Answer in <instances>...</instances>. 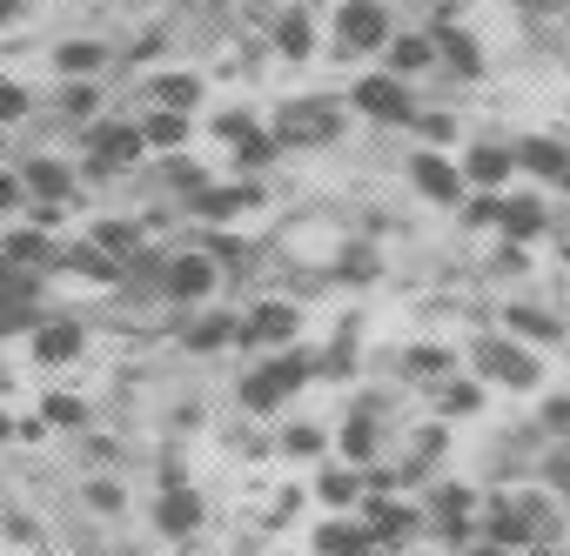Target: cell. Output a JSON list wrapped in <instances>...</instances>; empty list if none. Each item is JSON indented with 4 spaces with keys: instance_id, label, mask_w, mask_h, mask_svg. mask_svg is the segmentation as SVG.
Returning a JSON list of instances; mask_svg holds the SVG:
<instances>
[{
    "instance_id": "8d00e7d4",
    "label": "cell",
    "mask_w": 570,
    "mask_h": 556,
    "mask_svg": "<svg viewBox=\"0 0 570 556\" xmlns=\"http://www.w3.org/2000/svg\"><path fill=\"white\" fill-rule=\"evenodd\" d=\"M41 416H48L55 429H75V436H88V423H95L88 396H75V389H48V396H41Z\"/></svg>"
},
{
    "instance_id": "91938a15",
    "label": "cell",
    "mask_w": 570,
    "mask_h": 556,
    "mask_svg": "<svg viewBox=\"0 0 570 556\" xmlns=\"http://www.w3.org/2000/svg\"><path fill=\"white\" fill-rule=\"evenodd\" d=\"M563 241H570V235H563Z\"/></svg>"
},
{
    "instance_id": "f6af8a7d",
    "label": "cell",
    "mask_w": 570,
    "mask_h": 556,
    "mask_svg": "<svg viewBox=\"0 0 570 556\" xmlns=\"http://www.w3.org/2000/svg\"><path fill=\"white\" fill-rule=\"evenodd\" d=\"M497 208H503V195H476V201H463V228H497Z\"/></svg>"
},
{
    "instance_id": "484cf974",
    "label": "cell",
    "mask_w": 570,
    "mask_h": 556,
    "mask_svg": "<svg viewBox=\"0 0 570 556\" xmlns=\"http://www.w3.org/2000/svg\"><path fill=\"white\" fill-rule=\"evenodd\" d=\"M268 34H275V54L289 61V68H303V61L316 54V14H309V8H282Z\"/></svg>"
},
{
    "instance_id": "ffe728a7",
    "label": "cell",
    "mask_w": 570,
    "mask_h": 556,
    "mask_svg": "<svg viewBox=\"0 0 570 556\" xmlns=\"http://www.w3.org/2000/svg\"><path fill=\"white\" fill-rule=\"evenodd\" d=\"M242 342V316L235 309H215V316H195L181 322V356H222Z\"/></svg>"
},
{
    "instance_id": "44dd1931",
    "label": "cell",
    "mask_w": 570,
    "mask_h": 556,
    "mask_svg": "<svg viewBox=\"0 0 570 556\" xmlns=\"http://www.w3.org/2000/svg\"><path fill=\"white\" fill-rule=\"evenodd\" d=\"M363 549H376V529H370L356 509L316 523V536H309V556H363Z\"/></svg>"
},
{
    "instance_id": "b9f144b4",
    "label": "cell",
    "mask_w": 570,
    "mask_h": 556,
    "mask_svg": "<svg viewBox=\"0 0 570 556\" xmlns=\"http://www.w3.org/2000/svg\"><path fill=\"white\" fill-rule=\"evenodd\" d=\"M81 456H88V469H115L128 449H121V436H108V429H88V436H81Z\"/></svg>"
},
{
    "instance_id": "f1b7e54d",
    "label": "cell",
    "mask_w": 570,
    "mask_h": 556,
    "mask_svg": "<svg viewBox=\"0 0 570 556\" xmlns=\"http://www.w3.org/2000/svg\"><path fill=\"white\" fill-rule=\"evenodd\" d=\"M101 68H115V48L108 41H61L55 48V75L61 81H95Z\"/></svg>"
},
{
    "instance_id": "6da1fadb",
    "label": "cell",
    "mask_w": 570,
    "mask_h": 556,
    "mask_svg": "<svg viewBox=\"0 0 570 556\" xmlns=\"http://www.w3.org/2000/svg\"><path fill=\"white\" fill-rule=\"evenodd\" d=\"M316 376H323V363H316L309 349H275L262 369H248V376L235 383V403H242L248 416H282Z\"/></svg>"
},
{
    "instance_id": "f35d334b",
    "label": "cell",
    "mask_w": 570,
    "mask_h": 556,
    "mask_svg": "<svg viewBox=\"0 0 570 556\" xmlns=\"http://www.w3.org/2000/svg\"><path fill=\"white\" fill-rule=\"evenodd\" d=\"M208 181H215V175H208L202 161H188V155H168V161H161V188H168L175 201H188V195L208 188Z\"/></svg>"
},
{
    "instance_id": "2e32d148",
    "label": "cell",
    "mask_w": 570,
    "mask_h": 556,
    "mask_svg": "<svg viewBox=\"0 0 570 556\" xmlns=\"http://www.w3.org/2000/svg\"><path fill=\"white\" fill-rule=\"evenodd\" d=\"M81 349H88V329H81L75 316H48V322L28 336V356H35L41 369H68Z\"/></svg>"
},
{
    "instance_id": "db71d44e",
    "label": "cell",
    "mask_w": 570,
    "mask_h": 556,
    "mask_svg": "<svg viewBox=\"0 0 570 556\" xmlns=\"http://www.w3.org/2000/svg\"><path fill=\"white\" fill-rule=\"evenodd\" d=\"M416 8H430V14H436V8H456V0H416Z\"/></svg>"
},
{
    "instance_id": "6f0895ef",
    "label": "cell",
    "mask_w": 570,
    "mask_h": 556,
    "mask_svg": "<svg viewBox=\"0 0 570 556\" xmlns=\"http://www.w3.org/2000/svg\"><path fill=\"white\" fill-rule=\"evenodd\" d=\"M228 556H262V549H248V543H242V549H228Z\"/></svg>"
},
{
    "instance_id": "9a60e30c",
    "label": "cell",
    "mask_w": 570,
    "mask_h": 556,
    "mask_svg": "<svg viewBox=\"0 0 570 556\" xmlns=\"http://www.w3.org/2000/svg\"><path fill=\"white\" fill-rule=\"evenodd\" d=\"M21 181H28V201H55V208H68L81 195L75 161H61V155H28L21 161Z\"/></svg>"
},
{
    "instance_id": "83f0119b",
    "label": "cell",
    "mask_w": 570,
    "mask_h": 556,
    "mask_svg": "<svg viewBox=\"0 0 570 556\" xmlns=\"http://www.w3.org/2000/svg\"><path fill=\"white\" fill-rule=\"evenodd\" d=\"M55 275H88L95 289H121V275H128V268H121L115 255H101L95 241H75V248H61V268H55Z\"/></svg>"
},
{
    "instance_id": "d6a6232c",
    "label": "cell",
    "mask_w": 570,
    "mask_h": 556,
    "mask_svg": "<svg viewBox=\"0 0 570 556\" xmlns=\"http://www.w3.org/2000/svg\"><path fill=\"white\" fill-rule=\"evenodd\" d=\"M81 509L101 516V523H121V516H128V483H121L115 469H95V476L81 483Z\"/></svg>"
},
{
    "instance_id": "4fadbf2b",
    "label": "cell",
    "mask_w": 570,
    "mask_h": 556,
    "mask_svg": "<svg viewBox=\"0 0 570 556\" xmlns=\"http://www.w3.org/2000/svg\"><path fill=\"white\" fill-rule=\"evenodd\" d=\"M262 201V188L255 181H208V188H195L188 201H181V215L188 221H202V228H222V221H235L242 208H255Z\"/></svg>"
},
{
    "instance_id": "5b68a950",
    "label": "cell",
    "mask_w": 570,
    "mask_h": 556,
    "mask_svg": "<svg viewBox=\"0 0 570 556\" xmlns=\"http://www.w3.org/2000/svg\"><path fill=\"white\" fill-rule=\"evenodd\" d=\"M350 115H363V121H376V128H410L423 108H416L410 81L383 68V75H363V81H350Z\"/></svg>"
},
{
    "instance_id": "7402d4cb",
    "label": "cell",
    "mask_w": 570,
    "mask_h": 556,
    "mask_svg": "<svg viewBox=\"0 0 570 556\" xmlns=\"http://www.w3.org/2000/svg\"><path fill=\"white\" fill-rule=\"evenodd\" d=\"M0 261L35 268V275H55L61 268V248H55L48 228H8V235H0Z\"/></svg>"
},
{
    "instance_id": "ba28073f",
    "label": "cell",
    "mask_w": 570,
    "mask_h": 556,
    "mask_svg": "<svg viewBox=\"0 0 570 556\" xmlns=\"http://www.w3.org/2000/svg\"><path fill=\"white\" fill-rule=\"evenodd\" d=\"M363 523H370V529H376V543H390V549H410L416 536H430L423 503H416V496H396V489L363 496Z\"/></svg>"
},
{
    "instance_id": "cb8c5ba5",
    "label": "cell",
    "mask_w": 570,
    "mask_h": 556,
    "mask_svg": "<svg viewBox=\"0 0 570 556\" xmlns=\"http://www.w3.org/2000/svg\"><path fill=\"white\" fill-rule=\"evenodd\" d=\"M483 403H490V383H483V376H443V383L430 389L436 423H463V416H476Z\"/></svg>"
},
{
    "instance_id": "d6986e66",
    "label": "cell",
    "mask_w": 570,
    "mask_h": 556,
    "mask_svg": "<svg viewBox=\"0 0 570 556\" xmlns=\"http://www.w3.org/2000/svg\"><path fill=\"white\" fill-rule=\"evenodd\" d=\"M497 235H503V241H517V248H530L537 235H550V208H543V195H510V188H503Z\"/></svg>"
},
{
    "instance_id": "3957f363",
    "label": "cell",
    "mask_w": 570,
    "mask_h": 556,
    "mask_svg": "<svg viewBox=\"0 0 570 556\" xmlns=\"http://www.w3.org/2000/svg\"><path fill=\"white\" fill-rule=\"evenodd\" d=\"M403 28H396V8L390 0H336V14H330V48L336 54H390V41H396Z\"/></svg>"
},
{
    "instance_id": "e575fe53",
    "label": "cell",
    "mask_w": 570,
    "mask_h": 556,
    "mask_svg": "<svg viewBox=\"0 0 570 556\" xmlns=\"http://www.w3.org/2000/svg\"><path fill=\"white\" fill-rule=\"evenodd\" d=\"M55 115H61L68 128H75V121H81V128H88V121H101V88H95V81H61Z\"/></svg>"
},
{
    "instance_id": "9c48e42d",
    "label": "cell",
    "mask_w": 570,
    "mask_h": 556,
    "mask_svg": "<svg viewBox=\"0 0 570 556\" xmlns=\"http://www.w3.org/2000/svg\"><path fill=\"white\" fill-rule=\"evenodd\" d=\"M296 336H303V309L289 296H268V302L242 309V342L248 349H296Z\"/></svg>"
},
{
    "instance_id": "277c9868",
    "label": "cell",
    "mask_w": 570,
    "mask_h": 556,
    "mask_svg": "<svg viewBox=\"0 0 570 556\" xmlns=\"http://www.w3.org/2000/svg\"><path fill=\"white\" fill-rule=\"evenodd\" d=\"M268 128H275L282 148H330V141H343V101H330V95L282 101Z\"/></svg>"
},
{
    "instance_id": "836d02e7",
    "label": "cell",
    "mask_w": 570,
    "mask_h": 556,
    "mask_svg": "<svg viewBox=\"0 0 570 556\" xmlns=\"http://www.w3.org/2000/svg\"><path fill=\"white\" fill-rule=\"evenodd\" d=\"M228 155H235V168H242V175H262V168H268V161L282 155V141H275V128L248 121V128H242V135L228 141Z\"/></svg>"
},
{
    "instance_id": "ee69618b",
    "label": "cell",
    "mask_w": 570,
    "mask_h": 556,
    "mask_svg": "<svg viewBox=\"0 0 570 556\" xmlns=\"http://www.w3.org/2000/svg\"><path fill=\"white\" fill-rule=\"evenodd\" d=\"M0 215H28V181H21V168H0Z\"/></svg>"
},
{
    "instance_id": "680465c9",
    "label": "cell",
    "mask_w": 570,
    "mask_h": 556,
    "mask_svg": "<svg viewBox=\"0 0 570 556\" xmlns=\"http://www.w3.org/2000/svg\"><path fill=\"white\" fill-rule=\"evenodd\" d=\"M557 188H563V195H570V175H563V181H557Z\"/></svg>"
},
{
    "instance_id": "7bdbcfd3",
    "label": "cell",
    "mask_w": 570,
    "mask_h": 556,
    "mask_svg": "<svg viewBox=\"0 0 570 556\" xmlns=\"http://www.w3.org/2000/svg\"><path fill=\"white\" fill-rule=\"evenodd\" d=\"M28 115H35V95L21 81H0V128H21Z\"/></svg>"
},
{
    "instance_id": "1f68e13d",
    "label": "cell",
    "mask_w": 570,
    "mask_h": 556,
    "mask_svg": "<svg viewBox=\"0 0 570 556\" xmlns=\"http://www.w3.org/2000/svg\"><path fill=\"white\" fill-rule=\"evenodd\" d=\"M503 329L517 342H563V316H550L537 302H503Z\"/></svg>"
},
{
    "instance_id": "f5cc1de1",
    "label": "cell",
    "mask_w": 570,
    "mask_h": 556,
    "mask_svg": "<svg viewBox=\"0 0 570 556\" xmlns=\"http://www.w3.org/2000/svg\"><path fill=\"white\" fill-rule=\"evenodd\" d=\"M14 423H21V416H0V443H14Z\"/></svg>"
},
{
    "instance_id": "9f6ffc18",
    "label": "cell",
    "mask_w": 570,
    "mask_h": 556,
    "mask_svg": "<svg viewBox=\"0 0 570 556\" xmlns=\"http://www.w3.org/2000/svg\"><path fill=\"white\" fill-rule=\"evenodd\" d=\"M121 556H168V549H121Z\"/></svg>"
},
{
    "instance_id": "f546056e",
    "label": "cell",
    "mask_w": 570,
    "mask_h": 556,
    "mask_svg": "<svg viewBox=\"0 0 570 556\" xmlns=\"http://www.w3.org/2000/svg\"><path fill=\"white\" fill-rule=\"evenodd\" d=\"M141 95H148V108L195 115V108H202V75H188V68L175 75V68H168V75H148V88H141Z\"/></svg>"
},
{
    "instance_id": "e0dca14e",
    "label": "cell",
    "mask_w": 570,
    "mask_h": 556,
    "mask_svg": "<svg viewBox=\"0 0 570 556\" xmlns=\"http://www.w3.org/2000/svg\"><path fill=\"white\" fill-rule=\"evenodd\" d=\"M323 509H336V516H350V509H363V496H370V469H356V463H323L316 469V489H309Z\"/></svg>"
},
{
    "instance_id": "c3c4849f",
    "label": "cell",
    "mask_w": 570,
    "mask_h": 556,
    "mask_svg": "<svg viewBox=\"0 0 570 556\" xmlns=\"http://www.w3.org/2000/svg\"><path fill=\"white\" fill-rule=\"evenodd\" d=\"M497 275H523V248H517V241L497 248Z\"/></svg>"
},
{
    "instance_id": "7dc6e473",
    "label": "cell",
    "mask_w": 570,
    "mask_h": 556,
    "mask_svg": "<svg viewBox=\"0 0 570 556\" xmlns=\"http://www.w3.org/2000/svg\"><path fill=\"white\" fill-rule=\"evenodd\" d=\"M48 429H55L48 416H21V423H14V443H28V449H35V443H48Z\"/></svg>"
},
{
    "instance_id": "4dcf8cb0",
    "label": "cell",
    "mask_w": 570,
    "mask_h": 556,
    "mask_svg": "<svg viewBox=\"0 0 570 556\" xmlns=\"http://www.w3.org/2000/svg\"><path fill=\"white\" fill-rule=\"evenodd\" d=\"M88 241H95L101 255H115V261L128 268V261L141 255V221H135V215H101V221L88 228Z\"/></svg>"
},
{
    "instance_id": "ac0fdd59",
    "label": "cell",
    "mask_w": 570,
    "mask_h": 556,
    "mask_svg": "<svg viewBox=\"0 0 570 556\" xmlns=\"http://www.w3.org/2000/svg\"><path fill=\"white\" fill-rule=\"evenodd\" d=\"M510 175H517V148H510V141H476V148L463 155V181L483 188V195H503Z\"/></svg>"
},
{
    "instance_id": "30bf717a",
    "label": "cell",
    "mask_w": 570,
    "mask_h": 556,
    "mask_svg": "<svg viewBox=\"0 0 570 556\" xmlns=\"http://www.w3.org/2000/svg\"><path fill=\"white\" fill-rule=\"evenodd\" d=\"M410 188H416L423 201H436V208H463V195H470L463 161H450L443 148H416V155H410Z\"/></svg>"
},
{
    "instance_id": "ab89813d",
    "label": "cell",
    "mask_w": 570,
    "mask_h": 556,
    "mask_svg": "<svg viewBox=\"0 0 570 556\" xmlns=\"http://www.w3.org/2000/svg\"><path fill=\"white\" fill-rule=\"evenodd\" d=\"M410 128H416L423 148H450V141H456V115H450V108H423Z\"/></svg>"
},
{
    "instance_id": "d590c367",
    "label": "cell",
    "mask_w": 570,
    "mask_h": 556,
    "mask_svg": "<svg viewBox=\"0 0 570 556\" xmlns=\"http://www.w3.org/2000/svg\"><path fill=\"white\" fill-rule=\"evenodd\" d=\"M188 115H175V108H148L141 115V135H148V148H161V155H181V141H188Z\"/></svg>"
},
{
    "instance_id": "7a4b0ae2",
    "label": "cell",
    "mask_w": 570,
    "mask_h": 556,
    "mask_svg": "<svg viewBox=\"0 0 570 556\" xmlns=\"http://www.w3.org/2000/svg\"><path fill=\"white\" fill-rule=\"evenodd\" d=\"M476 509H483V489H476V483H463V476H436V483H423L430 543H443V549H470V543H476Z\"/></svg>"
},
{
    "instance_id": "74e56055",
    "label": "cell",
    "mask_w": 570,
    "mask_h": 556,
    "mask_svg": "<svg viewBox=\"0 0 570 556\" xmlns=\"http://www.w3.org/2000/svg\"><path fill=\"white\" fill-rule=\"evenodd\" d=\"M396 376L403 383H443L450 376V349H436V342H423V349H410V356H396Z\"/></svg>"
},
{
    "instance_id": "681fc988",
    "label": "cell",
    "mask_w": 570,
    "mask_h": 556,
    "mask_svg": "<svg viewBox=\"0 0 570 556\" xmlns=\"http://www.w3.org/2000/svg\"><path fill=\"white\" fill-rule=\"evenodd\" d=\"M456 556H523V549H503V543H483V536H476V543H470V549H456Z\"/></svg>"
},
{
    "instance_id": "11a10c76",
    "label": "cell",
    "mask_w": 570,
    "mask_h": 556,
    "mask_svg": "<svg viewBox=\"0 0 570 556\" xmlns=\"http://www.w3.org/2000/svg\"><path fill=\"white\" fill-rule=\"evenodd\" d=\"M363 556H403V549H390V543H376V549H363Z\"/></svg>"
},
{
    "instance_id": "d4e9b609",
    "label": "cell",
    "mask_w": 570,
    "mask_h": 556,
    "mask_svg": "<svg viewBox=\"0 0 570 556\" xmlns=\"http://www.w3.org/2000/svg\"><path fill=\"white\" fill-rule=\"evenodd\" d=\"M517 148V175H537V181H563L570 175V148L563 141H550V135H523V141H510Z\"/></svg>"
},
{
    "instance_id": "52a82bcc",
    "label": "cell",
    "mask_w": 570,
    "mask_h": 556,
    "mask_svg": "<svg viewBox=\"0 0 570 556\" xmlns=\"http://www.w3.org/2000/svg\"><path fill=\"white\" fill-rule=\"evenodd\" d=\"M215 289H222V261H215L208 248H168V261H161V302L195 309V302H208Z\"/></svg>"
},
{
    "instance_id": "f907efd6",
    "label": "cell",
    "mask_w": 570,
    "mask_h": 556,
    "mask_svg": "<svg viewBox=\"0 0 570 556\" xmlns=\"http://www.w3.org/2000/svg\"><path fill=\"white\" fill-rule=\"evenodd\" d=\"M523 556H570V549H563V543H530Z\"/></svg>"
},
{
    "instance_id": "bcb514c9",
    "label": "cell",
    "mask_w": 570,
    "mask_h": 556,
    "mask_svg": "<svg viewBox=\"0 0 570 556\" xmlns=\"http://www.w3.org/2000/svg\"><path fill=\"white\" fill-rule=\"evenodd\" d=\"M0 523H8V536H14V543H28V549H41V523H35V516H21V509H8V516H0Z\"/></svg>"
},
{
    "instance_id": "816d5d0a",
    "label": "cell",
    "mask_w": 570,
    "mask_h": 556,
    "mask_svg": "<svg viewBox=\"0 0 570 556\" xmlns=\"http://www.w3.org/2000/svg\"><path fill=\"white\" fill-rule=\"evenodd\" d=\"M403 556H450V549H443V543H410Z\"/></svg>"
},
{
    "instance_id": "8fae6325",
    "label": "cell",
    "mask_w": 570,
    "mask_h": 556,
    "mask_svg": "<svg viewBox=\"0 0 570 556\" xmlns=\"http://www.w3.org/2000/svg\"><path fill=\"white\" fill-rule=\"evenodd\" d=\"M476 536L483 543H503V549H530V516H523V496L517 483L510 489H483V509H476Z\"/></svg>"
},
{
    "instance_id": "60d3db41",
    "label": "cell",
    "mask_w": 570,
    "mask_h": 556,
    "mask_svg": "<svg viewBox=\"0 0 570 556\" xmlns=\"http://www.w3.org/2000/svg\"><path fill=\"white\" fill-rule=\"evenodd\" d=\"M537 436L570 443V389H563V396H543V409H537Z\"/></svg>"
},
{
    "instance_id": "5bb4252c",
    "label": "cell",
    "mask_w": 570,
    "mask_h": 556,
    "mask_svg": "<svg viewBox=\"0 0 570 556\" xmlns=\"http://www.w3.org/2000/svg\"><path fill=\"white\" fill-rule=\"evenodd\" d=\"M336 456L356 463V469H376V463H383V416L363 409V403H350V416H343V429H336Z\"/></svg>"
},
{
    "instance_id": "603a6c76",
    "label": "cell",
    "mask_w": 570,
    "mask_h": 556,
    "mask_svg": "<svg viewBox=\"0 0 570 556\" xmlns=\"http://www.w3.org/2000/svg\"><path fill=\"white\" fill-rule=\"evenodd\" d=\"M390 75H403V81H416V75H436L443 68V48H436V34L430 28H410V34H396L390 41Z\"/></svg>"
},
{
    "instance_id": "8992f818",
    "label": "cell",
    "mask_w": 570,
    "mask_h": 556,
    "mask_svg": "<svg viewBox=\"0 0 570 556\" xmlns=\"http://www.w3.org/2000/svg\"><path fill=\"white\" fill-rule=\"evenodd\" d=\"M476 376L490 383V389H517V396H530L537 383H543V363L517 342V336H476Z\"/></svg>"
},
{
    "instance_id": "7c38bea8",
    "label": "cell",
    "mask_w": 570,
    "mask_h": 556,
    "mask_svg": "<svg viewBox=\"0 0 570 556\" xmlns=\"http://www.w3.org/2000/svg\"><path fill=\"white\" fill-rule=\"evenodd\" d=\"M202 523H208V496H202V489L168 483V489L155 496V536H161V543H195Z\"/></svg>"
},
{
    "instance_id": "4316f807",
    "label": "cell",
    "mask_w": 570,
    "mask_h": 556,
    "mask_svg": "<svg viewBox=\"0 0 570 556\" xmlns=\"http://www.w3.org/2000/svg\"><path fill=\"white\" fill-rule=\"evenodd\" d=\"M330 449H336V436L323 423H282V436H275L282 463H330Z\"/></svg>"
}]
</instances>
